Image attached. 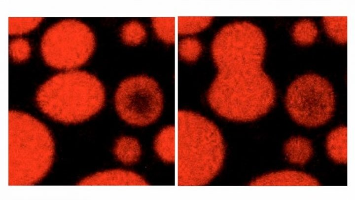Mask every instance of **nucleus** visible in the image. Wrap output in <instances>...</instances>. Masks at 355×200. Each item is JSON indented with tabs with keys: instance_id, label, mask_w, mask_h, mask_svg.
<instances>
[{
	"instance_id": "2",
	"label": "nucleus",
	"mask_w": 355,
	"mask_h": 200,
	"mask_svg": "<svg viewBox=\"0 0 355 200\" xmlns=\"http://www.w3.org/2000/svg\"><path fill=\"white\" fill-rule=\"evenodd\" d=\"M178 184H208L220 173L226 147L218 126L204 116L182 110L178 115Z\"/></svg>"
},
{
	"instance_id": "11",
	"label": "nucleus",
	"mask_w": 355,
	"mask_h": 200,
	"mask_svg": "<svg viewBox=\"0 0 355 200\" xmlns=\"http://www.w3.org/2000/svg\"><path fill=\"white\" fill-rule=\"evenodd\" d=\"M327 154L335 162L346 164L347 162V129L341 125L332 130L326 142Z\"/></svg>"
},
{
	"instance_id": "21",
	"label": "nucleus",
	"mask_w": 355,
	"mask_h": 200,
	"mask_svg": "<svg viewBox=\"0 0 355 200\" xmlns=\"http://www.w3.org/2000/svg\"><path fill=\"white\" fill-rule=\"evenodd\" d=\"M9 52L14 62H23L30 57L31 45L27 40L23 38L14 39L9 42Z\"/></svg>"
},
{
	"instance_id": "6",
	"label": "nucleus",
	"mask_w": 355,
	"mask_h": 200,
	"mask_svg": "<svg viewBox=\"0 0 355 200\" xmlns=\"http://www.w3.org/2000/svg\"><path fill=\"white\" fill-rule=\"evenodd\" d=\"M285 105L292 119L306 127H317L326 123L335 109L333 88L325 78L307 74L295 79L289 85Z\"/></svg>"
},
{
	"instance_id": "1",
	"label": "nucleus",
	"mask_w": 355,
	"mask_h": 200,
	"mask_svg": "<svg viewBox=\"0 0 355 200\" xmlns=\"http://www.w3.org/2000/svg\"><path fill=\"white\" fill-rule=\"evenodd\" d=\"M267 42L261 29L248 21L221 28L211 44L216 75L207 94L211 108L228 120L247 122L273 108L276 90L264 69Z\"/></svg>"
},
{
	"instance_id": "17",
	"label": "nucleus",
	"mask_w": 355,
	"mask_h": 200,
	"mask_svg": "<svg viewBox=\"0 0 355 200\" xmlns=\"http://www.w3.org/2000/svg\"><path fill=\"white\" fill-rule=\"evenodd\" d=\"M203 47L201 41L194 37H187L181 40L178 44L179 56L183 61L194 63L200 57Z\"/></svg>"
},
{
	"instance_id": "18",
	"label": "nucleus",
	"mask_w": 355,
	"mask_h": 200,
	"mask_svg": "<svg viewBox=\"0 0 355 200\" xmlns=\"http://www.w3.org/2000/svg\"><path fill=\"white\" fill-rule=\"evenodd\" d=\"M175 17L153 18L152 26L157 37L168 44L175 41Z\"/></svg>"
},
{
	"instance_id": "7",
	"label": "nucleus",
	"mask_w": 355,
	"mask_h": 200,
	"mask_svg": "<svg viewBox=\"0 0 355 200\" xmlns=\"http://www.w3.org/2000/svg\"><path fill=\"white\" fill-rule=\"evenodd\" d=\"M114 102L116 111L123 120L140 126L155 121L163 108V96L158 84L144 75L122 81L115 92Z\"/></svg>"
},
{
	"instance_id": "10",
	"label": "nucleus",
	"mask_w": 355,
	"mask_h": 200,
	"mask_svg": "<svg viewBox=\"0 0 355 200\" xmlns=\"http://www.w3.org/2000/svg\"><path fill=\"white\" fill-rule=\"evenodd\" d=\"M284 154L289 162L303 165L312 158L314 150L312 142L307 138L293 136L284 146Z\"/></svg>"
},
{
	"instance_id": "16",
	"label": "nucleus",
	"mask_w": 355,
	"mask_h": 200,
	"mask_svg": "<svg viewBox=\"0 0 355 200\" xmlns=\"http://www.w3.org/2000/svg\"><path fill=\"white\" fill-rule=\"evenodd\" d=\"M212 17H178V31L180 35H191L209 27L213 22Z\"/></svg>"
},
{
	"instance_id": "8",
	"label": "nucleus",
	"mask_w": 355,
	"mask_h": 200,
	"mask_svg": "<svg viewBox=\"0 0 355 200\" xmlns=\"http://www.w3.org/2000/svg\"><path fill=\"white\" fill-rule=\"evenodd\" d=\"M77 184L83 186H146L148 185V183L142 177L133 172L113 169L98 172L86 177Z\"/></svg>"
},
{
	"instance_id": "14",
	"label": "nucleus",
	"mask_w": 355,
	"mask_h": 200,
	"mask_svg": "<svg viewBox=\"0 0 355 200\" xmlns=\"http://www.w3.org/2000/svg\"><path fill=\"white\" fill-rule=\"evenodd\" d=\"M318 35L317 27L313 21L302 19L295 23L292 29V37L298 44L307 46L312 44Z\"/></svg>"
},
{
	"instance_id": "19",
	"label": "nucleus",
	"mask_w": 355,
	"mask_h": 200,
	"mask_svg": "<svg viewBox=\"0 0 355 200\" xmlns=\"http://www.w3.org/2000/svg\"><path fill=\"white\" fill-rule=\"evenodd\" d=\"M146 37L143 25L137 21L126 23L122 28L121 37L123 41L129 45H137L143 42Z\"/></svg>"
},
{
	"instance_id": "4",
	"label": "nucleus",
	"mask_w": 355,
	"mask_h": 200,
	"mask_svg": "<svg viewBox=\"0 0 355 200\" xmlns=\"http://www.w3.org/2000/svg\"><path fill=\"white\" fill-rule=\"evenodd\" d=\"M55 144L47 126L24 112H9L8 185H32L48 174Z\"/></svg>"
},
{
	"instance_id": "5",
	"label": "nucleus",
	"mask_w": 355,
	"mask_h": 200,
	"mask_svg": "<svg viewBox=\"0 0 355 200\" xmlns=\"http://www.w3.org/2000/svg\"><path fill=\"white\" fill-rule=\"evenodd\" d=\"M95 46V38L90 28L71 19L61 21L49 28L42 38L40 49L48 65L69 71L85 64Z\"/></svg>"
},
{
	"instance_id": "9",
	"label": "nucleus",
	"mask_w": 355,
	"mask_h": 200,
	"mask_svg": "<svg viewBox=\"0 0 355 200\" xmlns=\"http://www.w3.org/2000/svg\"><path fill=\"white\" fill-rule=\"evenodd\" d=\"M319 181L312 175L295 170H283L256 177L249 186H319Z\"/></svg>"
},
{
	"instance_id": "13",
	"label": "nucleus",
	"mask_w": 355,
	"mask_h": 200,
	"mask_svg": "<svg viewBox=\"0 0 355 200\" xmlns=\"http://www.w3.org/2000/svg\"><path fill=\"white\" fill-rule=\"evenodd\" d=\"M114 154L116 158L125 164L137 162L141 155L140 144L137 139L130 136H122L115 144Z\"/></svg>"
},
{
	"instance_id": "20",
	"label": "nucleus",
	"mask_w": 355,
	"mask_h": 200,
	"mask_svg": "<svg viewBox=\"0 0 355 200\" xmlns=\"http://www.w3.org/2000/svg\"><path fill=\"white\" fill-rule=\"evenodd\" d=\"M42 19V18L9 17V34L11 35H20L29 33L36 28Z\"/></svg>"
},
{
	"instance_id": "12",
	"label": "nucleus",
	"mask_w": 355,
	"mask_h": 200,
	"mask_svg": "<svg viewBox=\"0 0 355 200\" xmlns=\"http://www.w3.org/2000/svg\"><path fill=\"white\" fill-rule=\"evenodd\" d=\"M158 157L165 162L175 160V128L173 125L164 127L157 135L154 144Z\"/></svg>"
},
{
	"instance_id": "15",
	"label": "nucleus",
	"mask_w": 355,
	"mask_h": 200,
	"mask_svg": "<svg viewBox=\"0 0 355 200\" xmlns=\"http://www.w3.org/2000/svg\"><path fill=\"white\" fill-rule=\"evenodd\" d=\"M322 22L326 33L334 41L341 44L347 42V17H324Z\"/></svg>"
},
{
	"instance_id": "3",
	"label": "nucleus",
	"mask_w": 355,
	"mask_h": 200,
	"mask_svg": "<svg viewBox=\"0 0 355 200\" xmlns=\"http://www.w3.org/2000/svg\"><path fill=\"white\" fill-rule=\"evenodd\" d=\"M36 102L48 117L66 124L89 119L103 107L105 88L94 75L77 69L50 78L38 88Z\"/></svg>"
}]
</instances>
